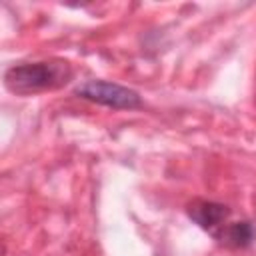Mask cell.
Wrapping results in <instances>:
<instances>
[{"instance_id": "obj_1", "label": "cell", "mask_w": 256, "mask_h": 256, "mask_svg": "<svg viewBox=\"0 0 256 256\" xmlns=\"http://www.w3.org/2000/svg\"><path fill=\"white\" fill-rule=\"evenodd\" d=\"M72 76L68 62L52 60V62H32L18 64L6 70L4 84L10 92L16 94H34L42 90H54L64 86Z\"/></svg>"}, {"instance_id": "obj_4", "label": "cell", "mask_w": 256, "mask_h": 256, "mask_svg": "<svg viewBox=\"0 0 256 256\" xmlns=\"http://www.w3.org/2000/svg\"><path fill=\"white\" fill-rule=\"evenodd\" d=\"M256 236V230L252 226V222H232V224H224L216 234L214 238L224 244V246H230V248H246L252 244Z\"/></svg>"}, {"instance_id": "obj_3", "label": "cell", "mask_w": 256, "mask_h": 256, "mask_svg": "<svg viewBox=\"0 0 256 256\" xmlns=\"http://www.w3.org/2000/svg\"><path fill=\"white\" fill-rule=\"evenodd\" d=\"M188 216L202 228L208 230L212 236L226 224L230 216V208L220 204V202H210V200H194L186 208Z\"/></svg>"}, {"instance_id": "obj_2", "label": "cell", "mask_w": 256, "mask_h": 256, "mask_svg": "<svg viewBox=\"0 0 256 256\" xmlns=\"http://www.w3.org/2000/svg\"><path fill=\"white\" fill-rule=\"evenodd\" d=\"M76 94L84 100L114 108V110H134L142 106V98L136 90L108 82V80H86L76 88Z\"/></svg>"}]
</instances>
